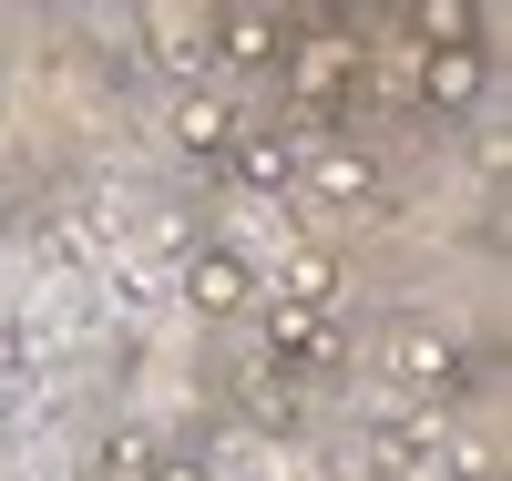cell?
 <instances>
[{
    "instance_id": "cell-7",
    "label": "cell",
    "mask_w": 512,
    "mask_h": 481,
    "mask_svg": "<svg viewBox=\"0 0 512 481\" xmlns=\"http://www.w3.org/2000/svg\"><path fill=\"white\" fill-rule=\"evenodd\" d=\"M461 359H451V338L441 328H379V379L390 389H441Z\"/></svg>"
},
{
    "instance_id": "cell-12",
    "label": "cell",
    "mask_w": 512,
    "mask_h": 481,
    "mask_svg": "<svg viewBox=\"0 0 512 481\" xmlns=\"http://www.w3.org/2000/svg\"><path fill=\"white\" fill-rule=\"evenodd\" d=\"M236 400H246L256 420H297V369H246Z\"/></svg>"
},
{
    "instance_id": "cell-3",
    "label": "cell",
    "mask_w": 512,
    "mask_h": 481,
    "mask_svg": "<svg viewBox=\"0 0 512 481\" xmlns=\"http://www.w3.org/2000/svg\"><path fill=\"white\" fill-rule=\"evenodd\" d=\"M256 328H267L277 369H338V318L297 308V297H256Z\"/></svg>"
},
{
    "instance_id": "cell-9",
    "label": "cell",
    "mask_w": 512,
    "mask_h": 481,
    "mask_svg": "<svg viewBox=\"0 0 512 481\" xmlns=\"http://www.w3.org/2000/svg\"><path fill=\"white\" fill-rule=\"evenodd\" d=\"M297 164H308V154H297V134H236V154H226L236 185H287Z\"/></svg>"
},
{
    "instance_id": "cell-14",
    "label": "cell",
    "mask_w": 512,
    "mask_h": 481,
    "mask_svg": "<svg viewBox=\"0 0 512 481\" xmlns=\"http://www.w3.org/2000/svg\"><path fill=\"white\" fill-rule=\"evenodd\" d=\"M0 481H11V471H0Z\"/></svg>"
},
{
    "instance_id": "cell-2",
    "label": "cell",
    "mask_w": 512,
    "mask_h": 481,
    "mask_svg": "<svg viewBox=\"0 0 512 481\" xmlns=\"http://www.w3.org/2000/svg\"><path fill=\"white\" fill-rule=\"evenodd\" d=\"M236 134H246V113L216 93V82H185V93L164 103V144L195 154V164H226V154H236Z\"/></svg>"
},
{
    "instance_id": "cell-4",
    "label": "cell",
    "mask_w": 512,
    "mask_h": 481,
    "mask_svg": "<svg viewBox=\"0 0 512 481\" xmlns=\"http://www.w3.org/2000/svg\"><path fill=\"white\" fill-rule=\"evenodd\" d=\"M482 82H492V52H482V41H461V52H420V62H410V93L431 103V113H472Z\"/></svg>"
},
{
    "instance_id": "cell-13",
    "label": "cell",
    "mask_w": 512,
    "mask_h": 481,
    "mask_svg": "<svg viewBox=\"0 0 512 481\" xmlns=\"http://www.w3.org/2000/svg\"><path fill=\"white\" fill-rule=\"evenodd\" d=\"M144 481H216V471H205L195 451H154V471H144Z\"/></svg>"
},
{
    "instance_id": "cell-6",
    "label": "cell",
    "mask_w": 512,
    "mask_h": 481,
    "mask_svg": "<svg viewBox=\"0 0 512 481\" xmlns=\"http://www.w3.org/2000/svg\"><path fill=\"white\" fill-rule=\"evenodd\" d=\"M185 308H195V318H246V308H256V277L236 267L226 246H195V256H185Z\"/></svg>"
},
{
    "instance_id": "cell-5",
    "label": "cell",
    "mask_w": 512,
    "mask_h": 481,
    "mask_svg": "<svg viewBox=\"0 0 512 481\" xmlns=\"http://www.w3.org/2000/svg\"><path fill=\"white\" fill-rule=\"evenodd\" d=\"M287 11H216V62L226 72H277L287 62Z\"/></svg>"
},
{
    "instance_id": "cell-1",
    "label": "cell",
    "mask_w": 512,
    "mask_h": 481,
    "mask_svg": "<svg viewBox=\"0 0 512 481\" xmlns=\"http://www.w3.org/2000/svg\"><path fill=\"white\" fill-rule=\"evenodd\" d=\"M359 52H369V41H338V31H308V41H287V103L338 123V113L359 103Z\"/></svg>"
},
{
    "instance_id": "cell-8",
    "label": "cell",
    "mask_w": 512,
    "mask_h": 481,
    "mask_svg": "<svg viewBox=\"0 0 512 481\" xmlns=\"http://www.w3.org/2000/svg\"><path fill=\"white\" fill-rule=\"evenodd\" d=\"M308 195H318V205H369V195H379V154H359V144H308Z\"/></svg>"
},
{
    "instance_id": "cell-10",
    "label": "cell",
    "mask_w": 512,
    "mask_h": 481,
    "mask_svg": "<svg viewBox=\"0 0 512 481\" xmlns=\"http://www.w3.org/2000/svg\"><path fill=\"white\" fill-rule=\"evenodd\" d=\"M144 41H154V62H205L216 11H144Z\"/></svg>"
},
{
    "instance_id": "cell-11",
    "label": "cell",
    "mask_w": 512,
    "mask_h": 481,
    "mask_svg": "<svg viewBox=\"0 0 512 481\" xmlns=\"http://www.w3.org/2000/svg\"><path fill=\"white\" fill-rule=\"evenodd\" d=\"M410 31L431 41V52H461V41L482 31V11H461V0H431V11H410Z\"/></svg>"
}]
</instances>
